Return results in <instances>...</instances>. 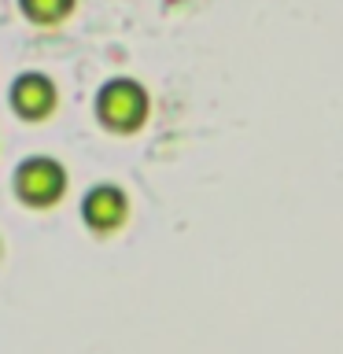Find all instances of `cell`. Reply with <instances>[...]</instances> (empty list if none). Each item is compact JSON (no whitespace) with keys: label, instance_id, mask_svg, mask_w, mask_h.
<instances>
[{"label":"cell","instance_id":"6da1fadb","mask_svg":"<svg viewBox=\"0 0 343 354\" xmlns=\"http://www.w3.org/2000/svg\"><path fill=\"white\" fill-rule=\"evenodd\" d=\"M93 115L107 133L115 137H129V133H140L144 122L151 115V96L144 82L129 74H115L107 82H100L96 96H93Z\"/></svg>","mask_w":343,"mask_h":354},{"label":"cell","instance_id":"5b68a950","mask_svg":"<svg viewBox=\"0 0 343 354\" xmlns=\"http://www.w3.org/2000/svg\"><path fill=\"white\" fill-rule=\"evenodd\" d=\"M15 4L30 26L48 30V26H59V22H66L74 15L77 0H15Z\"/></svg>","mask_w":343,"mask_h":354},{"label":"cell","instance_id":"3957f363","mask_svg":"<svg viewBox=\"0 0 343 354\" xmlns=\"http://www.w3.org/2000/svg\"><path fill=\"white\" fill-rule=\"evenodd\" d=\"M129 192L115 181H96L85 188L82 203V225L93 232V236H111V232H118L122 225L129 221Z\"/></svg>","mask_w":343,"mask_h":354},{"label":"cell","instance_id":"7a4b0ae2","mask_svg":"<svg viewBox=\"0 0 343 354\" xmlns=\"http://www.w3.org/2000/svg\"><path fill=\"white\" fill-rule=\"evenodd\" d=\"M66 185H71V174H66L63 159L55 155H26V159L15 162L11 170V192L22 207L30 210H48L66 196Z\"/></svg>","mask_w":343,"mask_h":354},{"label":"cell","instance_id":"277c9868","mask_svg":"<svg viewBox=\"0 0 343 354\" xmlns=\"http://www.w3.org/2000/svg\"><path fill=\"white\" fill-rule=\"evenodd\" d=\"M8 107L22 122H48L59 107V85L44 71H19L8 85Z\"/></svg>","mask_w":343,"mask_h":354}]
</instances>
